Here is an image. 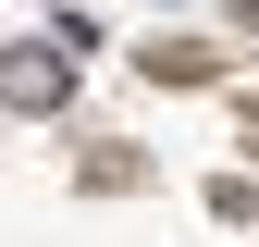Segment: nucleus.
<instances>
[{"label": "nucleus", "mask_w": 259, "mask_h": 247, "mask_svg": "<svg viewBox=\"0 0 259 247\" xmlns=\"http://www.w3.org/2000/svg\"><path fill=\"white\" fill-rule=\"evenodd\" d=\"M74 87V50H0V111H50Z\"/></svg>", "instance_id": "f257e3e1"}]
</instances>
